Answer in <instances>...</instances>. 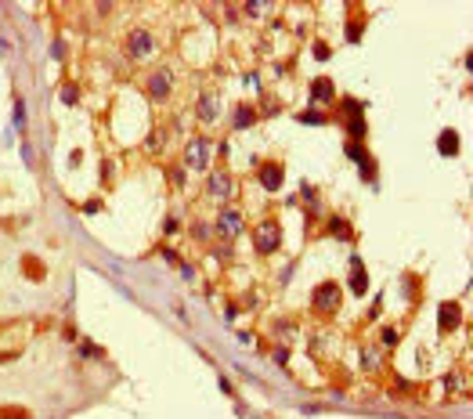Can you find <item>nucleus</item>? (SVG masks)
I'll use <instances>...</instances> for the list:
<instances>
[{"label":"nucleus","instance_id":"nucleus-1","mask_svg":"<svg viewBox=\"0 0 473 419\" xmlns=\"http://www.w3.org/2000/svg\"><path fill=\"white\" fill-rule=\"evenodd\" d=\"M279 242H282V231H279V224H274V221H264V224L257 228V249H260V253L279 249Z\"/></svg>","mask_w":473,"mask_h":419},{"label":"nucleus","instance_id":"nucleus-2","mask_svg":"<svg viewBox=\"0 0 473 419\" xmlns=\"http://www.w3.org/2000/svg\"><path fill=\"white\" fill-rule=\"evenodd\" d=\"M184 159H188L191 166H206V159H210V141H206V138H195V141L188 145Z\"/></svg>","mask_w":473,"mask_h":419},{"label":"nucleus","instance_id":"nucleus-3","mask_svg":"<svg viewBox=\"0 0 473 419\" xmlns=\"http://www.w3.org/2000/svg\"><path fill=\"white\" fill-rule=\"evenodd\" d=\"M260 185H264L267 192L282 188V166H279V163H267V166H260Z\"/></svg>","mask_w":473,"mask_h":419},{"label":"nucleus","instance_id":"nucleus-4","mask_svg":"<svg viewBox=\"0 0 473 419\" xmlns=\"http://www.w3.org/2000/svg\"><path fill=\"white\" fill-rule=\"evenodd\" d=\"M148 91H152V98H166V91H170V76H166V69H159V72H152V76H148Z\"/></svg>","mask_w":473,"mask_h":419},{"label":"nucleus","instance_id":"nucleus-5","mask_svg":"<svg viewBox=\"0 0 473 419\" xmlns=\"http://www.w3.org/2000/svg\"><path fill=\"white\" fill-rule=\"evenodd\" d=\"M242 231V217L239 214H235V210H224V214H220V235H239Z\"/></svg>","mask_w":473,"mask_h":419},{"label":"nucleus","instance_id":"nucleus-6","mask_svg":"<svg viewBox=\"0 0 473 419\" xmlns=\"http://www.w3.org/2000/svg\"><path fill=\"white\" fill-rule=\"evenodd\" d=\"M314 300H318V307H336V300H340V289H336L332 282H325L318 293H314Z\"/></svg>","mask_w":473,"mask_h":419},{"label":"nucleus","instance_id":"nucleus-7","mask_svg":"<svg viewBox=\"0 0 473 419\" xmlns=\"http://www.w3.org/2000/svg\"><path fill=\"white\" fill-rule=\"evenodd\" d=\"M148 51H152V36H148V33H134V36H130V55H134V58H145Z\"/></svg>","mask_w":473,"mask_h":419},{"label":"nucleus","instance_id":"nucleus-8","mask_svg":"<svg viewBox=\"0 0 473 419\" xmlns=\"http://www.w3.org/2000/svg\"><path fill=\"white\" fill-rule=\"evenodd\" d=\"M311 98H314V101H329V98H332V83H329V80H314V83H311Z\"/></svg>","mask_w":473,"mask_h":419},{"label":"nucleus","instance_id":"nucleus-9","mask_svg":"<svg viewBox=\"0 0 473 419\" xmlns=\"http://www.w3.org/2000/svg\"><path fill=\"white\" fill-rule=\"evenodd\" d=\"M441 325L444 329H455L459 325V307L455 304H441Z\"/></svg>","mask_w":473,"mask_h":419},{"label":"nucleus","instance_id":"nucleus-10","mask_svg":"<svg viewBox=\"0 0 473 419\" xmlns=\"http://www.w3.org/2000/svg\"><path fill=\"white\" fill-rule=\"evenodd\" d=\"M210 192H213V195H228V192H231L228 174H213V177H210Z\"/></svg>","mask_w":473,"mask_h":419},{"label":"nucleus","instance_id":"nucleus-11","mask_svg":"<svg viewBox=\"0 0 473 419\" xmlns=\"http://www.w3.org/2000/svg\"><path fill=\"white\" fill-rule=\"evenodd\" d=\"M441 152H444V155H455V152H459V138H455V130H444V134H441Z\"/></svg>","mask_w":473,"mask_h":419},{"label":"nucleus","instance_id":"nucleus-12","mask_svg":"<svg viewBox=\"0 0 473 419\" xmlns=\"http://www.w3.org/2000/svg\"><path fill=\"white\" fill-rule=\"evenodd\" d=\"M249 123H253V109H235V127H249Z\"/></svg>","mask_w":473,"mask_h":419},{"label":"nucleus","instance_id":"nucleus-13","mask_svg":"<svg viewBox=\"0 0 473 419\" xmlns=\"http://www.w3.org/2000/svg\"><path fill=\"white\" fill-rule=\"evenodd\" d=\"M354 293H365V275H361V264L354 260Z\"/></svg>","mask_w":473,"mask_h":419},{"label":"nucleus","instance_id":"nucleus-14","mask_svg":"<svg viewBox=\"0 0 473 419\" xmlns=\"http://www.w3.org/2000/svg\"><path fill=\"white\" fill-rule=\"evenodd\" d=\"M213 112H217V109H213V101L206 98V101L199 105V116H203V119H213Z\"/></svg>","mask_w":473,"mask_h":419},{"label":"nucleus","instance_id":"nucleus-15","mask_svg":"<svg viewBox=\"0 0 473 419\" xmlns=\"http://www.w3.org/2000/svg\"><path fill=\"white\" fill-rule=\"evenodd\" d=\"M347 130H350L354 138H361V134H365V123H361V119H354V123H347Z\"/></svg>","mask_w":473,"mask_h":419}]
</instances>
